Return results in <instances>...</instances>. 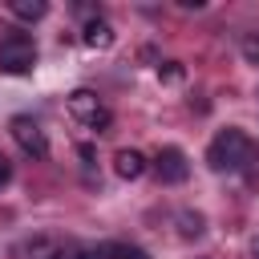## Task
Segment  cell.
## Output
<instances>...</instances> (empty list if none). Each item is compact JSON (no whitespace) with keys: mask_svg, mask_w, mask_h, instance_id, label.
I'll return each mask as SVG.
<instances>
[{"mask_svg":"<svg viewBox=\"0 0 259 259\" xmlns=\"http://www.w3.org/2000/svg\"><path fill=\"white\" fill-rule=\"evenodd\" d=\"M247 162H251V138H247L243 130H235V125L219 130V134H214V142L206 146V166H210L214 174L243 170Z\"/></svg>","mask_w":259,"mask_h":259,"instance_id":"1","label":"cell"},{"mask_svg":"<svg viewBox=\"0 0 259 259\" xmlns=\"http://www.w3.org/2000/svg\"><path fill=\"white\" fill-rule=\"evenodd\" d=\"M32 65H36V40H32L28 32H20V28H8V32L0 36V73L20 77V73H28Z\"/></svg>","mask_w":259,"mask_h":259,"instance_id":"2","label":"cell"},{"mask_svg":"<svg viewBox=\"0 0 259 259\" xmlns=\"http://www.w3.org/2000/svg\"><path fill=\"white\" fill-rule=\"evenodd\" d=\"M69 113H73L77 121H85L89 130H97V134L109 130V109L101 105V97H97L93 89H73V93H69Z\"/></svg>","mask_w":259,"mask_h":259,"instance_id":"3","label":"cell"},{"mask_svg":"<svg viewBox=\"0 0 259 259\" xmlns=\"http://www.w3.org/2000/svg\"><path fill=\"white\" fill-rule=\"evenodd\" d=\"M154 174H158V182H166V186H182V182L190 178V162H186V154H182L178 146H162V150L154 154Z\"/></svg>","mask_w":259,"mask_h":259,"instance_id":"4","label":"cell"},{"mask_svg":"<svg viewBox=\"0 0 259 259\" xmlns=\"http://www.w3.org/2000/svg\"><path fill=\"white\" fill-rule=\"evenodd\" d=\"M8 130H12V138H16V146L28 154V158H49V138H45V130L32 121V117H12L8 121Z\"/></svg>","mask_w":259,"mask_h":259,"instance_id":"5","label":"cell"},{"mask_svg":"<svg viewBox=\"0 0 259 259\" xmlns=\"http://www.w3.org/2000/svg\"><path fill=\"white\" fill-rule=\"evenodd\" d=\"M146 166H150V162H146L142 150H117V154H113V170H117V178H125V182L142 178Z\"/></svg>","mask_w":259,"mask_h":259,"instance_id":"6","label":"cell"},{"mask_svg":"<svg viewBox=\"0 0 259 259\" xmlns=\"http://www.w3.org/2000/svg\"><path fill=\"white\" fill-rule=\"evenodd\" d=\"M81 40H85L89 49H109V45L117 40V32H113V24H109V20H101V16H97V20H89V24L81 28Z\"/></svg>","mask_w":259,"mask_h":259,"instance_id":"7","label":"cell"},{"mask_svg":"<svg viewBox=\"0 0 259 259\" xmlns=\"http://www.w3.org/2000/svg\"><path fill=\"white\" fill-rule=\"evenodd\" d=\"M8 8H12V16H20V20H28V24L45 20V12H49V4H45V0H12Z\"/></svg>","mask_w":259,"mask_h":259,"instance_id":"8","label":"cell"},{"mask_svg":"<svg viewBox=\"0 0 259 259\" xmlns=\"http://www.w3.org/2000/svg\"><path fill=\"white\" fill-rule=\"evenodd\" d=\"M202 231H206V219L198 210H178V235L182 239H198Z\"/></svg>","mask_w":259,"mask_h":259,"instance_id":"9","label":"cell"},{"mask_svg":"<svg viewBox=\"0 0 259 259\" xmlns=\"http://www.w3.org/2000/svg\"><path fill=\"white\" fill-rule=\"evenodd\" d=\"M101 255H113V259H154L150 251H142V247H134V243H105Z\"/></svg>","mask_w":259,"mask_h":259,"instance_id":"10","label":"cell"},{"mask_svg":"<svg viewBox=\"0 0 259 259\" xmlns=\"http://www.w3.org/2000/svg\"><path fill=\"white\" fill-rule=\"evenodd\" d=\"M158 77H162L166 85H178V81L186 77V69H182V61H162V65H158Z\"/></svg>","mask_w":259,"mask_h":259,"instance_id":"11","label":"cell"},{"mask_svg":"<svg viewBox=\"0 0 259 259\" xmlns=\"http://www.w3.org/2000/svg\"><path fill=\"white\" fill-rule=\"evenodd\" d=\"M243 57H247V65H259V32L243 36Z\"/></svg>","mask_w":259,"mask_h":259,"instance_id":"12","label":"cell"},{"mask_svg":"<svg viewBox=\"0 0 259 259\" xmlns=\"http://www.w3.org/2000/svg\"><path fill=\"white\" fill-rule=\"evenodd\" d=\"M8 182H12V162L0 154V186H8Z\"/></svg>","mask_w":259,"mask_h":259,"instance_id":"13","label":"cell"},{"mask_svg":"<svg viewBox=\"0 0 259 259\" xmlns=\"http://www.w3.org/2000/svg\"><path fill=\"white\" fill-rule=\"evenodd\" d=\"M73 259H101V247H81Z\"/></svg>","mask_w":259,"mask_h":259,"instance_id":"14","label":"cell"},{"mask_svg":"<svg viewBox=\"0 0 259 259\" xmlns=\"http://www.w3.org/2000/svg\"><path fill=\"white\" fill-rule=\"evenodd\" d=\"M77 154H81V162H93V146H89V142H81V146H77Z\"/></svg>","mask_w":259,"mask_h":259,"instance_id":"15","label":"cell"},{"mask_svg":"<svg viewBox=\"0 0 259 259\" xmlns=\"http://www.w3.org/2000/svg\"><path fill=\"white\" fill-rule=\"evenodd\" d=\"M251 255H255V259H259V239H255V247H251Z\"/></svg>","mask_w":259,"mask_h":259,"instance_id":"16","label":"cell"},{"mask_svg":"<svg viewBox=\"0 0 259 259\" xmlns=\"http://www.w3.org/2000/svg\"><path fill=\"white\" fill-rule=\"evenodd\" d=\"M53 259H65V251H61V255H53Z\"/></svg>","mask_w":259,"mask_h":259,"instance_id":"17","label":"cell"}]
</instances>
